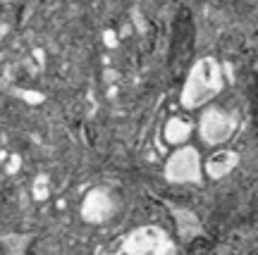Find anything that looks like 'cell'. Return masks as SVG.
Returning a JSON list of instances; mask_svg holds the SVG:
<instances>
[{"mask_svg":"<svg viewBox=\"0 0 258 255\" xmlns=\"http://www.w3.org/2000/svg\"><path fill=\"white\" fill-rule=\"evenodd\" d=\"M175 164L182 169L179 179H196L199 177V155L194 150H184L175 157Z\"/></svg>","mask_w":258,"mask_h":255,"instance_id":"obj_5","label":"cell"},{"mask_svg":"<svg viewBox=\"0 0 258 255\" xmlns=\"http://www.w3.org/2000/svg\"><path fill=\"white\" fill-rule=\"evenodd\" d=\"M112 255H175V246L163 231L141 229L129 238H124V243Z\"/></svg>","mask_w":258,"mask_h":255,"instance_id":"obj_2","label":"cell"},{"mask_svg":"<svg viewBox=\"0 0 258 255\" xmlns=\"http://www.w3.org/2000/svg\"><path fill=\"white\" fill-rule=\"evenodd\" d=\"M222 89V72L220 64L215 60H201L196 64L186 79L184 86V103L189 108H199L206 101H211L213 96H218V91Z\"/></svg>","mask_w":258,"mask_h":255,"instance_id":"obj_1","label":"cell"},{"mask_svg":"<svg viewBox=\"0 0 258 255\" xmlns=\"http://www.w3.org/2000/svg\"><path fill=\"white\" fill-rule=\"evenodd\" d=\"M237 153H232V150H220V153H215L211 157V162H208V172L213 174V177H222V174H227L237 164Z\"/></svg>","mask_w":258,"mask_h":255,"instance_id":"obj_4","label":"cell"},{"mask_svg":"<svg viewBox=\"0 0 258 255\" xmlns=\"http://www.w3.org/2000/svg\"><path fill=\"white\" fill-rule=\"evenodd\" d=\"M203 138L208 143H222L232 136V129H234V119L222 112V110H208L206 117H203Z\"/></svg>","mask_w":258,"mask_h":255,"instance_id":"obj_3","label":"cell"}]
</instances>
